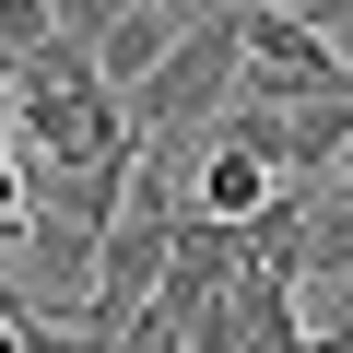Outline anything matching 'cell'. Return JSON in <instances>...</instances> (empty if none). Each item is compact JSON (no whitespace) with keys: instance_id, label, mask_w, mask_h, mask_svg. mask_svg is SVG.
<instances>
[{"instance_id":"obj_2","label":"cell","mask_w":353,"mask_h":353,"mask_svg":"<svg viewBox=\"0 0 353 353\" xmlns=\"http://www.w3.org/2000/svg\"><path fill=\"white\" fill-rule=\"evenodd\" d=\"M248 94L259 106H318V94H353V48L318 24V12H248Z\"/></svg>"},{"instance_id":"obj_5","label":"cell","mask_w":353,"mask_h":353,"mask_svg":"<svg viewBox=\"0 0 353 353\" xmlns=\"http://www.w3.org/2000/svg\"><path fill=\"white\" fill-rule=\"evenodd\" d=\"M24 212H36V153H24L12 130H0V236H12Z\"/></svg>"},{"instance_id":"obj_4","label":"cell","mask_w":353,"mask_h":353,"mask_svg":"<svg viewBox=\"0 0 353 353\" xmlns=\"http://www.w3.org/2000/svg\"><path fill=\"white\" fill-rule=\"evenodd\" d=\"M189 12H201V0H141V12H130V24L106 36V48H94V71H106L118 94H141V83H153V71L176 59V36H189Z\"/></svg>"},{"instance_id":"obj_1","label":"cell","mask_w":353,"mask_h":353,"mask_svg":"<svg viewBox=\"0 0 353 353\" xmlns=\"http://www.w3.org/2000/svg\"><path fill=\"white\" fill-rule=\"evenodd\" d=\"M236 83H248V12H236V0H201L189 36H176V59L130 94V118H141L153 141H176V130L224 118V94H236Z\"/></svg>"},{"instance_id":"obj_6","label":"cell","mask_w":353,"mask_h":353,"mask_svg":"<svg viewBox=\"0 0 353 353\" xmlns=\"http://www.w3.org/2000/svg\"><path fill=\"white\" fill-rule=\"evenodd\" d=\"M141 12V0H59V36H83V48H106L118 24Z\"/></svg>"},{"instance_id":"obj_3","label":"cell","mask_w":353,"mask_h":353,"mask_svg":"<svg viewBox=\"0 0 353 353\" xmlns=\"http://www.w3.org/2000/svg\"><path fill=\"white\" fill-rule=\"evenodd\" d=\"M189 212H201V224L259 236V224H283V212H294V176H283L271 153H248V141H212V153H201V176H189Z\"/></svg>"},{"instance_id":"obj_7","label":"cell","mask_w":353,"mask_h":353,"mask_svg":"<svg viewBox=\"0 0 353 353\" xmlns=\"http://www.w3.org/2000/svg\"><path fill=\"white\" fill-rule=\"evenodd\" d=\"M236 12H283V0H236Z\"/></svg>"}]
</instances>
